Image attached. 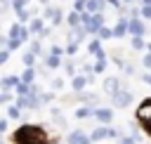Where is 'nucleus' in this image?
I'll list each match as a JSON object with an SVG mask.
<instances>
[{
  "label": "nucleus",
  "instance_id": "obj_34",
  "mask_svg": "<svg viewBox=\"0 0 151 144\" xmlns=\"http://www.w3.org/2000/svg\"><path fill=\"white\" fill-rule=\"evenodd\" d=\"M144 66H146V68H151V52H149V54H144Z\"/></svg>",
  "mask_w": 151,
  "mask_h": 144
},
{
  "label": "nucleus",
  "instance_id": "obj_29",
  "mask_svg": "<svg viewBox=\"0 0 151 144\" xmlns=\"http://www.w3.org/2000/svg\"><path fill=\"white\" fill-rule=\"evenodd\" d=\"M104 68H106V64H104V59H99V61H97V66H94L92 71H94V73H99V71H104Z\"/></svg>",
  "mask_w": 151,
  "mask_h": 144
},
{
  "label": "nucleus",
  "instance_id": "obj_37",
  "mask_svg": "<svg viewBox=\"0 0 151 144\" xmlns=\"http://www.w3.org/2000/svg\"><path fill=\"white\" fill-rule=\"evenodd\" d=\"M144 80H146V83H149V85H151V71H149V73H146V76H144Z\"/></svg>",
  "mask_w": 151,
  "mask_h": 144
},
{
  "label": "nucleus",
  "instance_id": "obj_39",
  "mask_svg": "<svg viewBox=\"0 0 151 144\" xmlns=\"http://www.w3.org/2000/svg\"><path fill=\"white\" fill-rule=\"evenodd\" d=\"M144 5H151V0H144Z\"/></svg>",
  "mask_w": 151,
  "mask_h": 144
},
{
  "label": "nucleus",
  "instance_id": "obj_25",
  "mask_svg": "<svg viewBox=\"0 0 151 144\" xmlns=\"http://www.w3.org/2000/svg\"><path fill=\"white\" fill-rule=\"evenodd\" d=\"M90 52H92V54L101 52V45H99V40H92V42H90Z\"/></svg>",
  "mask_w": 151,
  "mask_h": 144
},
{
  "label": "nucleus",
  "instance_id": "obj_17",
  "mask_svg": "<svg viewBox=\"0 0 151 144\" xmlns=\"http://www.w3.org/2000/svg\"><path fill=\"white\" fill-rule=\"evenodd\" d=\"M97 33H99V38H101V40H109V38H113V31H111V28H106V26H101Z\"/></svg>",
  "mask_w": 151,
  "mask_h": 144
},
{
  "label": "nucleus",
  "instance_id": "obj_35",
  "mask_svg": "<svg viewBox=\"0 0 151 144\" xmlns=\"http://www.w3.org/2000/svg\"><path fill=\"white\" fill-rule=\"evenodd\" d=\"M123 144H137V142H134L132 137H123Z\"/></svg>",
  "mask_w": 151,
  "mask_h": 144
},
{
  "label": "nucleus",
  "instance_id": "obj_32",
  "mask_svg": "<svg viewBox=\"0 0 151 144\" xmlns=\"http://www.w3.org/2000/svg\"><path fill=\"white\" fill-rule=\"evenodd\" d=\"M52 87H54V90H61V87H64V80H61V78L52 80Z\"/></svg>",
  "mask_w": 151,
  "mask_h": 144
},
{
  "label": "nucleus",
  "instance_id": "obj_41",
  "mask_svg": "<svg viewBox=\"0 0 151 144\" xmlns=\"http://www.w3.org/2000/svg\"><path fill=\"white\" fill-rule=\"evenodd\" d=\"M149 52H151V45H149Z\"/></svg>",
  "mask_w": 151,
  "mask_h": 144
},
{
  "label": "nucleus",
  "instance_id": "obj_23",
  "mask_svg": "<svg viewBox=\"0 0 151 144\" xmlns=\"http://www.w3.org/2000/svg\"><path fill=\"white\" fill-rule=\"evenodd\" d=\"M33 61H35V54H33V52H28V54H24V64H26L28 68L33 66Z\"/></svg>",
  "mask_w": 151,
  "mask_h": 144
},
{
  "label": "nucleus",
  "instance_id": "obj_18",
  "mask_svg": "<svg viewBox=\"0 0 151 144\" xmlns=\"http://www.w3.org/2000/svg\"><path fill=\"white\" fill-rule=\"evenodd\" d=\"M59 64H61V59H59V54H50V57H47V66H50V68H57Z\"/></svg>",
  "mask_w": 151,
  "mask_h": 144
},
{
  "label": "nucleus",
  "instance_id": "obj_30",
  "mask_svg": "<svg viewBox=\"0 0 151 144\" xmlns=\"http://www.w3.org/2000/svg\"><path fill=\"white\" fill-rule=\"evenodd\" d=\"M9 9V0H0V14H5Z\"/></svg>",
  "mask_w": 151,
  "mask_h": 144
},
{
  "label": "nucleus",
  "instance_id": "obj_14",
  "mask_svg": "<svg viewBox=\"0 0 151 144\" xmlns=\"http://www.w3.org/2000/svg\"><path fill=\"white\" fill-rule=\"evenodd\" d=\"M71 38H73V42H80V40L85 38V28H83V26H73V35H71Z\"/></svg>",
  "mask_w": 151,
  "mask_h": 144
},
{
  "label": "nucleus",
  "instance_id": "obj_38",
  "mask_svg": "<svg viewBox=\"0 0 151 144\" xmlns=\"http://www.w3.org/2000/svg\"><path fill=\"white\" fill-rule=\"evenodd\" d=\"M106 2H111V5H113V7H118V5H120V2H118V0H106Z\"/></svg>",
  "mask_w": 151,
  "mask_h": 144
},
{
  "label": "nucleus",
  "instance_id": "obj_11",
  "mask_svg": "<svg viewBox=\"0 0 151 144\" xmlns=\"http://www.w3.org/2000/svg\"><path fill=\"white\" fill-rule=\"evenodd\" d=\"M85 83H87L85 76H73V90H76V92H80V90L85 87Z\"/></svg>",
  "mask_w": 151,
  "mask_h": 144
},
{
  "label": "nucleus",
  "instance_id": "obj_1",
  "mask_svg": "<svg viewBox=\"0 0 151 144\" xmlns=\"http://www.w3.org/2000/svg\"><path fill=\"white\" fill-rule=\"evenodd\" d=\"M14 142H17V144H45V132H42L40 127L24 125V127L14 135Z\"/></svg>",
  "mask_w": 151,
  "mask_h": 144
},
{
  "label": "nucleus",
  "instance_id": "obj_26",
  "mask_svg": "<svg viewBox=\"0 0 151 144\" xmlns=\"http://www.w3.org/2000/svg\"><path fill=\"white\" fill-rule=\"evenodd\" d=\"M7 111H9V118H19V113H21V109H17V106H9Z\"/></svg>",
  "mask_w": 151,
  "mask_h": 144
},
{
  "label": "nucleus",
  "instance_id": "obj_3",
  "mask_svg": "<svg viewBox=\"0 0 151 144\" xmlns=\"http://www.w3.org/2000/svg\"><path fill=\"white\" fill-rule=\"evenodd\" d=\"M9 35H12V40H19V42H24V40L28 38V31H26L24 26H19V24H14V26L9 28Z\"/></svg>",
  "mask_w": 151,
  "mask_h": 144
},
{
  "label": "nucleus",
  "instance_id": "obj_21",
  "mask_svg": "<svg viewBox=\"0 0 151 144\" xmlns=\"http://www.w3.org/2000/svg\"><path fill=\"white\" fill-rule=\"evenodd\" d=\"M132 47H134V50H142V47H144L142 35H132Z\"/></svg>",
  "mask_w": 151,
  "mask_h": 144
},
{
  "label": "nucleus",
  "instance_id": "obj_28",
  "mask_svg": "<svg viewBox=\"0 0 151 144\" xmlns=\"http://www.w3.org/2000/svg\"><path fill=\"white\" fill-rule=\"evenodd\" d=\"M28 19H31V14L26 9H19V21H28Z\"/></svg>",
  "mask_w": 151,
  "mask_h": 144
},
{
  "label": "nucleus",
  "instance_id": "obj_33",
  "mask_svg": "<svg viewBox=\"0 0 151 144\" xmlns=\"http://www.w3.org/2000/svg\"><path fill=\"white\" fill-rule=\"evenodd\" d=\"M7 57H9V52H7V50H0V64H5Z\"/></svg>",
  "mask_w": 151,
  "mask_h": 144
},
{
  "label": "nucleus",
  "instance_id": "obj_5",
  "mask_svg": "<svg viewBox=\"0 0 151 144\" xmlns=\"http://www.w3.org/2000/svg\"><path fill=\"white\" fill-rule=\"evenodd\" d=\"M66 142H68V144H90V137L83 135L80 130H76V132H71V135L66 137Z\"/></svg>",
  "mask_w": 151,
  "mask_h": 144
},
{
  "label": "nucleus",
  "instance_id": "obj_15",
  "mask_svg": "<svg viewBox=\"0 0 151 144\" xmlns=\"http://www.w3.org/2000/svg\"><path fill=\"white\" fill-rule=\"evenodd\" d=\"M47 17H52V21H54V24H59V21H61V9L47 7Z\"/></svg>",
  "mask_w": 151,
  "mask_h": 144
},
{
  "label": "nucleus",
  "instance_id": "obj_16",
  "mask_svg": "<svg viewBox=\"0 0 151 144\" xmlns=\"http://www.w3.org/2000/svg\"><path fill=\"white\" fill-rule=\"evenodd\" d=\"M33 78H35V71H33V68H26V71H24V76H21V83L31 85V83H33Z\"/></svg>",
  "mask_w": 151,
  "mask_h": 144
},
{
  "label": "nucleus",
  "instance_id": "obj_6",
  "mask_svg": "<svg viewBox=\"0 0 151 144\" xmlns=\"http://www.w3.org/2000/svg\"><path fill=\"white\" fill-rule=\"evenodd\" d=\"M137 116H139V120H144V123H151V99H146V102L139 106Z\"/></svg>",
  "mask_w": 151,
  "mask_h": 144
},
{
  "label": "nucleus",
  "instance_id": "obj_22",
  "mask_svg": "<svg viewBox=\"0 0 151 144\" xmlns=\"http://www.w3.org/2000/svg\"><path fill=\"white\" fill-rule=\"evenodd\" d=\"M17 80H19V78H14V76H9V78H5V80H2L0 85H2V87H14V85H17Z\"/></svg>",
  "mask_w": 151,
  "mask_h": 144
},
{
  "label": "nucleus",
  "instance_id": "obj_20",
  "mask_svg": "<svg viewBox=\"0 0 151 144\" xmlns=\"http://www.w3.org/2000/svg\"><path fill=\"white\" fill-rule=\"evenodd\" d=\"M38 31H42V21H40V19H33V21H31L28 33H38Z\"/></svg>",
  "mask_w": 151,
  "mask_h": 144
},
{
  "label": "nucleus",
  "instance_id": "obj_42",
  "mask_svg": "<svg viewBox=\"0 0 151 144\" xmlns=\"http://www.w3.org/2000/svg\"><path fill=\"white\" fill-rule=\"evenodd\" d=\"M0 144H2V142H0Z\"/></svg>",
  "mask_w": 151,
  "mask_h": 144
},
{
  "label": "nucleus",
  "instance_id": "obj_10",
  "mask_svg": "<svg viewBox=\"0 0 151 144\" xmlns=\"http://www.w3.org/2000/svg\"><path fill=\"white\" fill-rule=\"evenodd\" d=\"M85 5H87V9H90V12H97V14H99V12H101V7H104V0H87Z\"/></svg>",
  "mask_w": 151,
  "mask_h": 144
},
{
  "label": "nucleus",
  "instance_id": "obj_2",
  "mask_svg": "<svg viewBox=\"0 0 151 144\" xmlns=\"http://www.w3.org/2000/svg\"><path fill=\"white\" fill-rule=\"evenodd\" d=\"M111 102H113V106L123 109V106H127V104L132 102V92H130V90H116V92L111 94Z\"/></svg>",
  "mask_w": 151,
  "mask_h": 144
},
{
  "label": "nucleus",
  "instance_id": "obj_27",
  "mask_svg": "<svg viewBox=\"0 0 151 144\" xmlns=\"http://www.w3.org/2000/svg\"><path fill=\"white\" fill-rule=\"evenodd\" d=\"M142 17L144 19H151V5H144L142 7Z\"/></svg>",
  "mask_w": 151,
  "mask_h": 144
},
{
  "label": "nucleus",
  "instance_id": "obj_8",
  "mask_svg": "<svg viewBox=\"0 0 151 144\" xmlns=\"http://www.w3.org/2000/svg\"><path fill=\"white\" fill-rule=\"evenodd\" d=\"M104 90H106L109 94H113L116 90H120V83H118V78H106V80H104Z\"/></svg>",
  "mask_w": 151,
  "mask_h": 144
},
{
  "label": "nucleus",
  "instance_id": "obj_9",
  "mask_svg": "<svg viewBox=\"0 0 151 144\" xmlns=\"http://www.w3.org/2000/svg\"><path fill=\"white\" fill-rule=\"evenodd\" d=\"M14 92H17V97H26V94H31V85H26V83L17 80V85H14Z\"/></svg>",
  "mask_w": 151,
  "mask_h": 144
},
{
  "label": "nucleus",
  "instance_id": "obj_19",
  "mask_svg": "<svg viewBox=\"0 0 151 144\" xmlns=\"http://www.w3.org/2000/svg\"><path fill=\"white\" fill-rule=\"evenodd\" d=\"M68 24H71V26H80V14H78L76 9L68 14Z\"/></svg>",
  "mask_w": 151,
  "mask_h": 144
},
{
  "label": "nucleus",
  "instance_id": "obj_13",
  "mask_svg": "<svg viewBox=\"0 0 151 144\" xmlns=\"http://www.w3.org/2000/svg\"><path fill=\"white\" fill-rule=\"evenodd\" d=\"M125 31H127V21H125V19H120V21H118V26H116V31H113V35H116V38H120V35H125Z\"/></svg>",
  "mask_w": 151,
  "mask_h": 144
},
{
  "label": "nucleus",
  "instance_id": "obj_36",
  "mask_svg": "<svg viewBox=\"0 0 151 144\" xmlns=\"http://www.w3.org/2000/svg\"><path fill=\"white\" fill-rule=\"evenodd\" d=\"M7 130V120H0V132H5Z\"/></svg>",
  "mask_w": 151,
  "mask_h": 144
},
{
  "label": "nucleus",
  "instance_id": "obj_31",
  "mask_svg": "<svg viewBox=\"0 0 151 144\" xmlns=\"http://www.w3.org/2000/svg\"><path fill=\"white\" fill-rule=\"evenodd\" d=\"M66 52H68V54H76V52H78V42H71V45L66 47Z\"/></svg>",
  "mask_w": 151,
  "mask_h": 144
},
{
  "label": "nucleus",
  "instance_id": "obj_40",
  "mask_svg": "<svg viewBox=\"0 0 151 144\" xmlns=\"http://www.w3.org/2000/svg\"><path fill=\"white\" fill-rule=\"evenodd\" d=\"M123 2H132V0H123Z\"/></svg>",
  "mask_w": 151,
  "mask_h": 144
},
{
  "label": "nucleus",
  "instance_id": "obj_7",
  "mask_svg": "<svg viewBox=\"0 0 151 144\" xmlns=\"http://www.w3.org/2000/svg\"><path fill=\"white\" fill-rule=\"evenodd\" d=\"M92 116H97L101 123H109V120L113 118V111H111V109H97V111H92Z\"/></svg>",
  "mask_w": 151,
  "mask_h": 144
},
{
  "label": "nucleus",
  "instance_id": "obj_24",
  "mask_svg": "<svg viewBox=\"0 0 151 144\" xmlns=\"http://www.w3.org/2000/svg\"><path fill=\"white\" fill-rule=\"evenodd\" d=\"M76 116H78V118H87V116H92V109H85V106H83V109L76 111Z\"/></svg>",
  "mask_w": 151,
  "mask_h": 144
},
{
  "label": "nucleus",
  "instance_id": "obj_4",
  "mask_svg": "<svg viewBox=\"0 0 151 144\" xmlns=\"http://www.w3.org/2000/svg\"><path fill=\"white\" fill-rule=\"evenodd\" d=\"M127 31H130L132 35H144V24H142L137 17H132V19L127 21Z\"/></svg>",
  "mask_w": 151,
  "mask_h": 144
},
{
  "label": "nucleus",
  "instance_id": "obj_12",
  "mask_svg": "<svg viewBox=\"0 0 151 144\" xmlns=\"http://www.w3.org/2000/svg\"><path fill=\"white\" fill-rule=\"evenodd\" d=\"M99 139H106V127H97L90 135V142H99Z\"/></svg>",
  "mask_w": 151,
  "mask_h": 144
}]
</instances>
